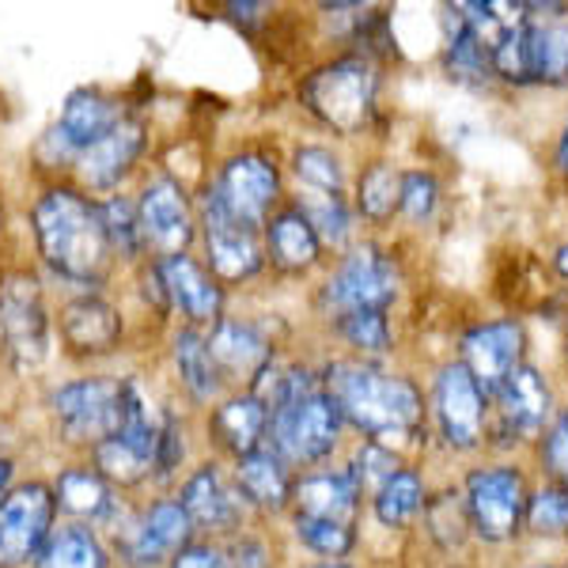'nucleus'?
<instances>
[{
    "label": "nucleus",
    "mask_w": 568,
    "mask_h": 568,
    "mask_svg": "<svg viewBox=\"0 0 568 568\" xmlns=\"http://www.w3.org/2000/svg\"><path fill=\"white\" fill-rule=\"evenodd\" d=\"M557 168L568 175V122H565V130H561V141H557Z\"/></svg>",
    "instance_id": "09e8293b"
},
{
    "label": "nucleus",
    "mask_w": 568,
    "mask_h": 568,
    "mask_svg": "<svg viewBox=\"0 0 568 568\" xmlns=\"http://www.w3.org/2000/svg\"><path fill=\"white\" fill-rule=\"evenodd\" d=\"M197 433L205 455L232 466L243 455L265 447V433H270V409L251 390H227L216 406H209L197 417Z\"/></svg>",
    "instance_id": "412c9836"
},
{
    "label": "nucleus",
    "mask_w": 568,
    "mask_h": 568,
    "mask_svg": "<svg viewBox=\"0 0 568 568\" xmlns=\"http://www.w3.org/2000/svg\"><path fill=\"white\" fill-rule=\"evenodd\" d=\"M58 524L61 516L50 481L23 474L0 497V568H34Z\"/></svg>",
    "instance_id": "a211bd4d"
},
{
    "label": "nucleus",
    "mask_w": 568,
    "mask_h": 568,
    "mask_svg": "<svg viewBox=\"0 0 568 568\" xmlns=\"http://www.w3.org/2000/svg\"><path fill=\"white\" fill-rule=\"evenodd\" d=\"M175 497L186 508L197 538H209V542H232L235 535L254 527L251 508L243 504L232 481V466L213 459V455H201L194 470L179 481Z\"/></svg>",
    "instance_id": "f3484780"
},
{
    "label": "nucleus",
    "mask_w": 568,
    "mask_h": 568,
    "mask_svg": "<svg viewBox=\"0 0 568 568\" xmlns=\"http://www.w3.org/2000/svg\"><path fill=\"white\" fill-rule=\"evenodd\" d=\"M34 568H118L114 554H110L103 530L84 524H65L61 519L53 527L50 542L42 546Z\"/></svg>",
    "instance_id": "7c9ffc66"
},
{
    "label": "nucleus",
    "mask_w": 568,
    "mask_h": 568,
    "mask_svg": "<svg viewBox=\"0 0 568 568\" xmlns=\"http://www.w3.org/2000/svg\"><path fill=\"white\" fill-rule=\"evenodd\" d=\"M288 535L304 554L318 557V561H349L356 549V527L349 524H329V519H311V516H296L288 511Z\"/></svg>",
    "instance_id": "58836bf2"
},
{
    "label": "nucleus",
    "mask_w": 568,
    "mask_h": 568,
    "mask_svg": "<svg viewBox=\"0 0 568 568\" xmlns=\"http://www.w3.org/2000/svg\"><path fill=\"white\" fill-rule=\"evenodd\" d=\"M20 459H16V452H8L4 444H0V497H4L8 489H12L16 481H20Z\"/></svg>",
    "instance_id": "de8ad7c7"
},
{
    "label": "nucleus",
    "mask_w": 568,
    "mask_h": 568,
    "mask_svg": "<svg viewBox=\"0 0 568 568\" xmlns=\"http://www.w3.org/2000/svg\"><path fill=\"white\" fill-rule=\"evenodd\" d=\"M232 481L240 489L243 504L251 508L254 524L273 527L277 519H288L292 511V485H296V470L273 455L270 447L243 455L232 463Z\"/></svg>",
    "instance_id": "a878e982"
},
{
    "label": "nucleus",
    "mask_w": 568,
    "mask_h": 568,
    "mask_svg": "<svg viewBox=\"0 0 568 568\" xmlns=\"http://www.w3.org/2000/svg\"><path fill=\"white\" fill-rule=\"evenodd\" d=\"M342 466L353 474V481L364 489V497H372L383 481L394 478V474L406 466V459H402L398 452H390V447L375 444V439H356V444L349 447V459H345Z\"/></svg>",
    "instance_id": "ea45409f"
},
{
    "label": "nucleus",
    "mask_w": 568,
    "mask_h": 568,
    "mask_svg": "<svg viewBox=\"0 0 568 568\" xmlns=\"http://www.w3.org/2000/svg\"><path fill=\"white\" fill-rule=\"evenodd\" d=\"M130 334L133 323L110 292H72L53 307L58 353L80 372H99L114 356H122Z\"/></svg>",
    "instance_id": "1a4fd4ad"
},
{
    "label": "nucleus",
    "mask_w": 568,
    "mask_h": 568,
    "mask_svg": "<svg viewBox=\"0 0 568 568\" xmlns=\"http://www.w3.org/2000/svg\"><path fill=\"white\" fill-rule=\"evenodd\" d=\"M42 417L61 452L69 459H84L118 428L122 372H77L50 383L42 394Z\"/></svg>",
    "instance_id": "39448f33"
},
{
    "label": "nucleus",
    "mask_w": 568,
    "mask_h": 568,
    "mask_svg": "<svg viewBox=\"0 0 568 568\" xmlns=\"http://www.w3.org/2000/svg\"><path fill=\"white\" fill-rule=\"evenodd\" d=\"M538 568H549V565H538Z\"/></svg>",
    "instance_id": "5fc2aeb1"
},
{
    "label": "nucleus",
    "mask_w": 568,
    "mask_h": 568,
    "mask_svg": "<svg viewBox=\"0 0 568 568\" xmlns=\"http://www.w3.org/2000/svg\"><path fill=\"white\" fill-rule=\"evenodd\" d=\"M168 368H171V383H175L171 398H175L179 406H186L194 417H201L209 406H216L227 394L213 356H209L205 329H197V326L175 323L168 329Z\"/></svg>",
    "instance_id": "b1692460"
},
{
    "label": "nucleus",
    "mask_w": 568,
    "mask_h": 568,
    "mask_svg": "<svg viewBox=\"0 0 568 568\" xmlns=\"http://www.w3.org/2000/svg\"><path fill=\"white\" fill-rule=\"evenodd\" d=\"M527 497V478L516 463H481L463 481V504L466 516H470V530L481 542L493 546H504L519 535Z\"/></svg>",
    "instance_id": "dca6fc26"
},
{
    "label": "nucleus",
    "mask_w": 568,
    "mask_h": 568,
    "mask_svg": "<svg viewBox=\"0 0 568 568\" xmlns=\"http://www.w3.org/2000/svg\"><path fill=\"white\" fill-rule=\"evenodd\" d=\"M402 171L394 160H372L368 168H361V175L353 182V213L364 224H390L398 216V197H402Z\"/></svg>",
    "instance_id": "473e14b6"
},
{
    "label": "nucleus",
    "mask_w": 568,
    "mask_h": 568,
    "mask_svg": "<svg viewBox=\"0 0 568 568\" xmlns=\"http://www.w3.org/2000/svg\"><path fill=\"white\" fill-rule=\"evenodd\" d=\"M318 379L342 409L345 428L361 439H375L406 459L428 436V402L406 372L342 353L318 364Z\"/></svg>",
    "instance_id": "f03ea898"
},
{
    "label": "nucleus",
    "mask_w": 568,
    "mask_h": 568,
    "mask_svg": "<svg viewBox=\"0 0 568 568\" xmlns=\"http://www.w3.org/2000/svg\"><path fill=\"white\" fill-rule=\"evenodd\" d=\"M428 420L452 455H474L485 447L489 398L463 361H447L436 368L433 390H428Z\"/></svg>",
    "instance_id": "2eb2a0df"
},
{
    "label": "nucleus",
    "mask_w": 568,
    "mask_h": 568,
    "mask_svg": "<svg viewBox=\"0 0 568 568\" xmlns=\"http://www.w3.org/2000/svg\"><path fill=\"white\" fill-rule=\"evenodd\" d=\"M168 568H227L224 542H209V538H194L190 546H182Z\"/></svg>",
    "instance_id": "49530a36"
},
{
    "label": "nucleus",
    "mask_w": 568,
    "mask_h": 568,
    "mask_svg": "<svg viewBox=\"0 0 568 568\" xmlns=\"http://www.w3.org/2000/svg\"><path fill=\"white\" fill-rule=\"evenodd\" d=\"M288 201L311 220L323 251L345 254L356 243V213H353L349 194H304V190H300V194Z\"/></svg>",
    "instance_id": "f704fd0d"
},
{
    "label": "nucleus",
    "mask_w": 568,
    "mask_h": 568,
    "mask_svg": "<svg viewBox=\"0 0 568 568\" xmlns=\"http://www.w3.org/2000/svg\"><path fill=\"white\" fill-rule=\"evenodd\" d=\"M155 265H160V277H163V288H168V304H171V318H175V323L209 329L227 311L232 292L205 270V262H201L194 251L155 258Z\"/></svg>",
    "instance_id": "5701e85b"
},
{
    "label": "nucleus",
    "mask_w": 568,
    "mask_h": 568,
    "mask_svg": "<svg viewBox=\"0 0 568 568\" xmlns=\"http://www.w3.org/2000/svg\"><path fill=\"white\" fill-rule=\"evenodd\" d=\"M103 538L118 568H168L182 546L194 542L197 530L175 493H144L125 504Z\"/></svg>",
    "instance_id": "6e6552de"
},
{
    "label": "nucleus",
    "mask_w": 568,
    "mask_h": 568,
    "mask_svg": "<svg viewBox=\"0 0 568 568\" xmlns=\"http://www.w3.org/2000/svg\"><path fill=\"white\" fill-rule=\"evenodd\" d=\"M58 356L50 284L39 265L12 262L0 273V368L12 379H34Z\"/></svg>",
    "instance_id": "20e7f679"
},
{
    "label": "nucleus",
    "mask_w": 568,
    "mask_h": 568,
    "mask_svg": "<svg viewBox=\"0 0 568 568\" xmlns=\"http://www.w3.org/2000/svg\"><path fill=\"white\" fill-rule=\"evenodd\" d=\"M329 334L345 345V356H356V361H387L394 353V329H390V315L383 311H361V315H345L337 323H329Z\"/></svg>",
    "instance_id": "4c0bfd02"
},
{
    "label": "nucleus",
    "mask_w": 568,
    "mask_h": 568,
    "mask_svg": "<svg viewBox=\"0 0 568 568\" xmlns=\"http://www.w3.org/2000/svg\"><path fill=\"white\" fill-rule=\"evenodd\" d=\"M209 356L227 390H251V383L281 356V342L270 323L254 315H224L205 329Z\"/></svg>",
    "instance_id": "aec40b11"
},
{
    "label": "nucleus",
    "mask_w": 568,
    "mask_h": 568,
    "mask_svg": "<svg viewBox=\"0 0 568 568\" xmlns=\"http://www.w3.org/2000/svg\"><path fill=\"white\" fill-rule=\"evenodd\" d=\"M197 417L186 406H179L175 398H168L160 425V444H155V463H152V493H175L179 481L194 470L197 455Z\"/></svg>",
    "instance_id": "c756f323"
},
{
    "label": "nucleus",
    "mask_w": 568,
    "mask_h": 568,
    "mask_svg": "<svg viewBox=\"0 0 568 568\" xmlns=\"http://www.w3.org/2000/svg\"><path fill=\"white\" fill-rule=\"evenodd\" d=\"M34 262L45 284H61V296L72 292H110L125 277L110 251L99 201L88 197L69 179H39V190L27 201Z\"/></svg>",
    "instance_id": "f257e3e1"
},
{
    "label": "nucleus",
    "mask_w": 568,
    "mask_h": 568,
    "mask_svg": "<svg viewBox=\"0 0 568 568\" xmlns=\"http://www.w3.org/2000/svg\"><path fill=\"white\" fill-rule=\"evenodd\" d=\"M444 69L452 80H459V84H474V88L497 80L493 77L489 50L474 39L470 27L463 23V16L455 4L444 8Z\"/></svg>",
    "instance_id": "72a5a7b5"
},
{
    "label": "nucleus",
    "mask_w": 568,
    "mask_h": 568,
    "mask_svg": "<svg viewBox=\"0 0 568 568\" xmlns=\"http://www.w3.org/2000/svg\"><path fill=\"white\" fill-rule=\"evenodd\" d=\"M8 232V205H4V190H0V240H4Z\"/></svg>",
    "instance_id": "603ef678"
},
{
    "label": "nucleus",
    "mask_w": 568,
    "mask_h": 568,
    "mask_svg": "<svg viewBox=\"0 0 568 568\" xmlns=\"http://www.w3.org/2000/svg\"><path fill=\"white\" fill-rule=\"evenodd\" d=\"M227 568H281L277 557V538L265 524L246 527L243 535H235L232 542H224Z\"/></svg>",
    "instance_id": "c03bdc74"
},
{
    "label": "nucleus",
    "mask_w": 568,
    "mask_h": 568,
    "mask_svg": "<svg viewBox=\"0 0 568 568\" xmlns=\"http://www.w3.org/2000/svg\"><path fill=\"white\" fill-rule=\"evenodd\" d=\"M122 95L106 88H72L61 103V114L50 122V130L34 144V163L42 168V179H69L72 163L84 155L99 136H106L130 114Z\"/></svg>",
    "instance_id": "9d476101"
},
{
    "label": "nucleus",
    "mask_w": 568,
    "mask_h": 568,
    "mask_svg": "<svg viewBox=\"0 0 568 568\" xmlns=\"http://www.w3.org/2000/svg\"><path fill=\"white\" fill-rule=\"evenodd\" d=\"M524 349H527L524 323L519 318H493V323H478L466 329L459 337V356L455 361L466 364V372L478 379V387L489 398L524 364Z\"/></svg>",
    "instance_id": "393cba45"
},
{
    "label": "nucleus",
    "mask_w": 568,
    "mask_h": 568,
    "mask_svg": "<svg viewBox=\"0 0 568 568\" xmlns=\"http://www.w3.org/2000/svg\"><path fill=\"white\" fill-rule=\"evenodd\" d=\"M152 125L136 110L122 118L106 136H99L91 149L72 163L69 182H77L88 197H110L125 194L141 182L144 171L152 168Z\"/></svg>",
    "instance_id": "4468645a"
},
{
    "label": "nucleus",
    "mask_w": 568,
    "mask_h": 568,
    "mask_svg": "<svg viewBox=\"0 0 568 568\" xmlns=\"http://www.w3.org/2000/svg\"><path fill=\"white\" fill-rule=\"evenodd\" d=\"M194 254L205 262V270L224 284L227 292L246 288L270 273L265 265L262 232L243 220H235L224 209L213 190L201 182L197 186V246Z\"/></svg>",
    "instance_id": "f8f14e48"
},
{
    "label": "nucleus",
    "mask_w": 568,
    "mask_h": 568,
    "mask_svg": "<svg viewBox=\"0 0 568 568\" xmlns=\"http://www.w3.org/2000/svg\"><path fill=\"white\" fill-rule=\"evenodd\" d=\"M554 270L568 281V243H561V246L554 251Z\"/></svg>",
    "instance_id": "8fccbe9b"
},
{
    "label": "nucleus",
    "mask_w": 568,
    "mask_h": 568,
    "mask_svg": "<svg viewBox=\"0 0 568 568\" xmlns=\"http://www.w3.org/2000/svg\"><path fill=\"white\" fill-rule=\"evenodd\" d=\"M530 84H568V4H527L524 20Z\"/></svg>",
    "instance_id": "c85d7f7f"
},
{
    "label": "nucleus",
    "mask_w": 568,
    "mask_h": 568,
    "mask_svg": "<svg viewBox=\"0 0 568 568\" xmlns=\"http://www.w3.org/2000/svg\"><path fill=\"white\" fill-rule=\"evenodd\" d=\"M300 568H353L349 561H307V565H300Z\"/></svg>",
    "instance_id": "3c124183"
},
{
    "label": "nucleus",
    "mask_w": 568,
    "mask_h": 568,
    "mask_svg": "<svg viewBox=\"0 0 568 568\" xmlns=\"http://www.w3.org/2000/svg\"><path fill=\"white\" fill-rule=\"evenodd\" d=\"M439 197H444V190H439V179L433 175V171H425V168L402 171L398 216L406 220V224H414V227L428 224L439 209Z\"/></svg>",
    "instance_id": "79ce46f5"
},
{
    "label": "nucleus",
    "mask_w": 568,
    "mask_h": 568,
    "mask_svg": "<svg viewBox=\"0 0 568 568\" xmlns=\"http://www.w3.org/2000/svg\"><path fill=\"white\" fill-rule=\"evenodd\" d=\"M364 489L353 481V474L345 466H315V470L296 474L292 485V511L311 519H329V524H361L364 511Z\"/></svg>",
    "instance_id": "cd10ccee"
},
{
    "label": "nucleus",
    "mask_w": 568,
    "mask_h": 568,
    "mask_svg": "<svg viewBox=\"0 0 568 568\" xmlns=\"http://www.w3.org/2000/svg\"><path fill=\"white\" fill-rule=\"evenodd\" d=\"M425 527L433 530V538L439 546H463L470 535V516H466V504L459 493H444V497H428L425 504Z\"/></svg>",
    "instance_id": "37998d69"
},
{
    "label": "nucleus",
    "mask_w": 568,
    "mask_h": 568,
    "mask_svg": "<svg viewBox=\"0 0 568 568\" xmlns=\"http://www.w3.org/2000/svg\"><path fill=\"white\" fill-rule=\"evenodd\" d=\"M554 390H549L546 375L535 364H519L497 390L489 394V428H485V444L497 439V447H519L535 444L542 428L554 420Z\"/></svg>",
    "instance_id": "6ab92c4d"
},
{
    "label": "nucleus",
    "mask_w": 568,
    "mask_h": 568,
    "mask_svg": "<svg viewBox=\"0 0 568 568\" xmlns=\"http://www.w3.org/2000/svg\"><path fill=\"white\" fill-rule=\"evenodd\" d=\"M524 527L535 538H568V489L546 481L542 489H535L527 497V511H524Z\"/></svg>",
    "instance_id": "a19ab883"
},
{
    "label": "nucleus",
    "mask_w": 568,
    "mask_h": 568,
    "mask_svg": "<svg viewBox=\"0 0 568 568\" xmlns=\"http://www.w3.org/2000/svg\"><path fill=\"white\" fill-rule=\"evenodd\" d=\"M168 398H160L152 379L141 372H122V417L118 428L103 444L91 447V466L125 497H144L152 493V463L155 444H160V425Z\"/></svg>",
    "instance_id": "7ed1b4c3"
},
{
    "label": "nucleus",
    "mask_w": 568,
    "mask_h": 568,
    "mask_svg": "<svg viewBox=\"0 0 568 568\" xmlns=\"http://www.w3.org/2000/svg\"><path fill=\"white\" fill-rule=\"evenodd\" d=\"M0 273H4V262H0Z\"/></svg>",
    "instance_id": "864d4df0"
},
{
    "label": "nucleus",
    "mask_w": 568,
    "mask_h": 568,
    "mask_svg": "<svg viewBox=\"0 0 568 568\" xmlns=\"http://www.w3.org/2000/svg\"><path fill=\"white\" fill-rule=\"evenodd\" d=\"M428 504V485H425V474L417 466H402L394 478H387L379 489L368 497V508H372V519L387 530H406L414 519L425 511Z\"/></svg>",
    "instance_id": "2f4dec72"
},
{
    "label": "nucleus",
    "mask_w": 568,
    "mask_h": 568,
    "mask_svg": "<svg viewBox=\"0 0 568 568\" xmlns=\"http://www.w3.org/2000/svg\"><path fill=\"white\" fill-rule=\"evenodd\" d=\"M288 175L304 194H345L349 190V168L342 152L329 144H296L288 155Z\"/></svg>",
    "instance_id": "c9c22d12"
},
{
    "label": "nucleus",
    "mask_w": 568,
    "mask_h": 568,
    "mask_svg": "<svg viewBox=\"0 0 568 568\" xmlns=\"http://www.w3.org/2000/svg\"><path fill=\"white\" fill-rule=\"evenodd\" d=\"M379 103V65L356 53H337L300 80V106L334 136H361Z\"/></svg>",
    "instance_id": "0eeeda50"
},
{
    "label": "nucleus",
    "mask_w": 568,
    "mask_h": 568,
    "mask_svg": "<svg viewBox=\"0 0 568 568\" xmlns=\"http://www.w3.org/2000/svg\"><path fill=\"white\" fill-rule=\"evenodd\" d=\"M402 284L406 277H402L398 254L375 240H356L349 251L337 254V262L318 281L315 315L326 326L345 315H361V311L390 315V307L402 296Z\"/></svg>",
    "instance_id": "423d86ee"
},
{
    "label": "nucleus",
    "mask_w": 568,
    "mask_h": 568,
    "mask_svg": "<svg viewBox=\"0 0 568 568\" xmlns=\"http://www.w3.org/2000/svg\"><path fill=\"white\" fill-rule=\"evenodd\" d=\"M565 568H568V565H565Z\"/></svg>",
    "instance_id": "6e6d98bb"
},
{
    "label": "nucleus",
    "mask_w": 568,
    "mask_h": 568,
    "mask_svg": "<svg viewBox=\"0 0 568 568\" xmlns=\"http://www.w3.org/2000/svg\"><path fill=\"white\" fill-rule=\"evenodd\" d=\"M99 201V216H103V227H106V240H110V251H114L118 265L122 273L136 270L141 262H149L144 254V240H141V224H136V205H133V194H110V197H95Z\"/></svg>",
    "instance_id": "e433bc0d"
},
{
    "label": "nucleus",
    "mask_w": 568,
    "mask_h": 568,
    "mask_svg": "<svg viewBox=\"0 0 568 568\" xmlns=\"http://www.w3.org/2000/svg\"><path fill=\"white\" fill-rule=\"evenodd\" d=\"M205 186L224 201V209L235 220L251 227H265L277 209L288 201V186H284L281 160L262 144H240L224 155L205 179Z\"/></svg>",
    "instance_id": "ddd939ff"
},
{
    "label": "nucleus",
    "mask_w": 568,
    "mask_h": 568,
    "mask_svg": "<svg viewBox=\"0 0 568 568\" xmlns=\"http://www.w3.org/2000/svg\"><path fill=\"white\" fill-rule=\"evenodd\" d=\"M149 258H171L197 246V190L171 168H149L130 190Z\"/></svg>",
    "instance_id": "9b49d317"
},
{
    "label": "nucleus",
    "mask_w": 568,
    "mask_h": 568,
    "mask_svg": "<svg viewBox=\"0 0 568 568\" xmlns=\"http://www.w3.org/2000/svg\"><path fill=\"white\" fill-rule=\"evenodd\" d=\"M535 447L546 481L568 489V409H557L554 420L542 428V436L535 439Z\"/></svg>",
    "instance_id": "a18cd8bd"
},
{
    "label": "nucleus",
    "mask_w": 568,
    "mask_h": 568,
    "mask_svg": "<svg viewBox=\"0 0 568 568\" xmlns=\"http://www.w3.org/2000/svg\"><path fill=\"white\" fill-rule=\"evenodd\" d=\"M50 489L53 500H58V516L65 524H84L95 530H106L122 516V508L133 497L118 493L103 474L91 466V459H65L58 470L50 474Z\"/></svg>",
    "instance_id": "4be33fe9"
},
{
    "label": "nucleus",
    "mask_w": 568,
    "mask_h": 568,
    "mask_svg": "<svg viewBox=\"0 0 568 568\" xmlns=\"http://www.w3.org/2000/svg\"><path fill=\"white\" fill-rule=\"evenodd\" d=\"M262 246H265V265H270V273L292 277V281L311 277L315 270H323V258H326L311 220L300 213L292 201H284L277 213L265 220Z\"/></svg>",
    "instance_id": "bb28decb"
}]
</instances>
